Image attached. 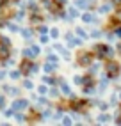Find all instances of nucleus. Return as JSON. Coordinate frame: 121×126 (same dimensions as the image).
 Returning <instances> with one entry per match:
<instances>
[{"label": "nucleus", "mask_w": 121, "mask_h": 126, "mask_svg": "<svg viewBox=\"0 0 121 126\" xmlns=\"http://www.w3.org/2000/svg\"><path fill=\"white\" fill-rule=\"evenodd\" d=\"M4 2H5V0H0V5H2V4H4Z\"/></svg>", "instance_id": "1"}]
</instances>
